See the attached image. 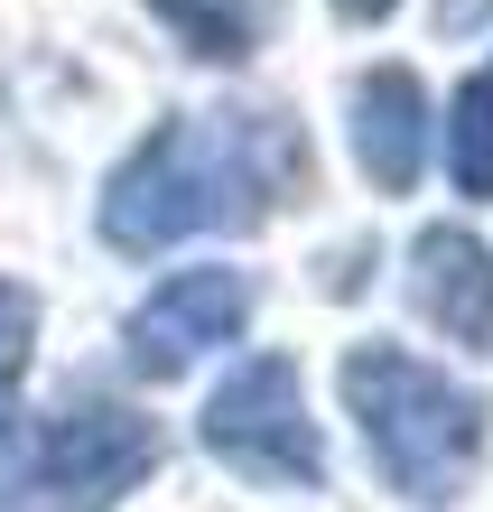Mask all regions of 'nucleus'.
<instances>
[{
  "label": "nucleus",
  "mask_w": 493,
  "mask_h": 512,
  "mask_svg": "<svg viewBox=\"0 0 493 512\" xmlns=\"http://www.w3.org/2000/svg\"><path fill=\"white\" fill-rule=\"evenodd\" d=\"M159 466V419L121 401H75L0 429V512H112Z\"/></svg>",
  "instance_id": "nucleus-3"
},
{
  "label": "nucleus",
  "mask_w": 493,
  "mask_h": 512,
  "mask_svg": "<svg viewBox=\"0 0 493 512\" xmlns=\"http://www.w3.org/2000/svg\"><path fill=\"white\" fill-rule=\"evenodd\" d=\"M447 177H456V196H493V56L456 84V103H447Z\"/></svg>",
  "instance_id": "nucleus-9"
},
{
  "label": "nucleus",
  "mask_w": 493,
  "mask_h": 512,
  "mask_svg": "<svg viewBox=\"0 0 493 512\" xmlns=\"http://www.w3.org/2000/svg\"><path fill=\"white\" fill-rule=\"evenodd\" d=\"M28 345H38V298L19 280H0V429L19 419V373H28Z\"/></svg>",
  "instance_id": "nucleus-10"
},
{
  "label": "nucleus",
  "mask_w": 493,
  "mask_h": 512,
  "mask_svg": "<svg viewBox=\"0 0 493 512\" xmlns=\"http://www.w3.org/2000/svg\"><path fill=\"white\" fill-rule=\"evenodd\" d=\"M345 140L354 168L373 177L382 196H410L428 177V140H438V112H428V84L410 66H363L354 103H345Z\"/></svg>",
  "instance_id": "nucleus-7"
},
{
  "label": "nucleus",
  "mask_w": 493,
  "mask_h": 512,
  "mask_svg": "<svg viewBox=\"0 0 493 512\" xmlns=\"http://www.w3.org/2000/svg\"><path fill=\"white\" fill-rule=\"evenodd\" d=\"M410 308L428 336L493 364V243L466 224H428L410 243Z\"/></svg>",
  "instance_id": "nucleus-6"
},
{
  "label": "nucleus",
  "mask_w": 493,
  "mask_h": 512,
  "mask_svg": "<svg viewBox=\"0 0 493 512\" xmlns=\"http://www.w3.org/2000/svg\"><path fill=\"white\" fill-rule=\"evenodd\" d=\"M149 10H159V28L187 56H205V66H242V56L270 38L280 0H149Z\"/></svg>",
  "instance_id": "nucleus-8"
},
{
  "label": "nucleus",
  "mask_w": 493,
  "mask_h": 512,
  "mask_svg": "<svg viewBox=\"0 0 493 512\" xmlns=\"http://www.w3.org/2000/svg\"><path fill=\"white\" fill-rule=\"evenodd\" d=\"M335 382H345V419L363 429V447H373L382 485L400 503L447 512L456 494L475 485V466H484V401L456 373H438L410 345L363 336Z\"/></svg>",
  "instance_id": "nucleus-2"
},
{
  "label": "nucleus",
  "mask_w": 493,
  "mask_h": 512,
  "mask_svg": "<svg viewBox=\"0 0 493 512\" xmlns=\"http://www.w3.org/2000/svg\"><path fill=\"white\" fill-rule=\"evenodd\" d=\"M242 326H252V270L196 261V270H168V280L131 308V326H121V354H131V373L177 382V373H196L205 354L242 345Z\"/></svg>",
  "instance_id": "nucleus-5"
},
{
  "label": "nucleus",
  "mask_w": 493,
  "mask_h": 512,
  "mask_svg": "<svg viewBox=\"0 0 493 512\" xmlns=\"http://www.w3.org/2000/svg\"><path fill=\"white\" fill-rule=\"evenodd\" d=\"M307 177V140L289 112H168L103 187V243L159 261L196 233H252Z\"/></svg>",
  "instance_id": "nucleus-1"
},
{
  "label": "nucleus",
  "mask_w": 493,
  "mask_h": 512,
  "mask_svg": "<svg viewBox=\"0 0 493 512\" xmlns=\"http://www.w3.org/2000/svg\"><path fill=\"white\" fill-rule=\"evenodd\" d=\"M196 438H205L233 475H252V485H298V494H307V485L326 475L317 419H307V382H298L289 354H252V364H233L224 382L205 391Z\"/></svg>",
  "instance_id": "nucleus-4"
},
{
  "label": "nucleus",
  "mask_w": 493,
  "mask_h": 512,
  "mask_svg": "<svg viewBox=\"0 0 493 512\" xmlns=\"http://www.w3.org/2000/svg\"><path fill=\"white\" fill-rule=\"evenodd\" d=\"M400 10V0H335V19H354V28H382Z\"/></svg>",
  "instance_id": "nucleus-11"
}]
</instances>
